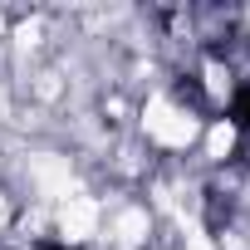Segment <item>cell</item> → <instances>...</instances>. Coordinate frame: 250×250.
<instances>
[{
	"instance_id": "1",
	"label": "cell",
	"mask_w": 250,
	"mask_h": 250,
	"mask_svg": "<svg viewBox=\"0 0 250 250\" xmlns=\"http://www.w3.org/2000/svg\"><path fill=\"white\" fill-rule=\"evenodd\" d=\"M226 113H230V123H235L240 133H250V83L230 93V108H226Z\"/></svg>"
},
{
	"instance_id": "2",
	"label": "cell",
	"mask_w": 250,
	"mask_h": 250,
	"mask_svg": "<svg viewBox=\"0 0 250 250\" xmlns=\"http://www.w3.org/2000/svg\"><path fill=\"white\" fill-rule=\"evenodd\" d=\"M35 250H69V245H59V240H40Z\"/></svg>"
}]
</instances>
